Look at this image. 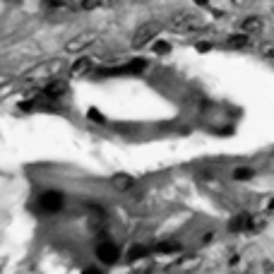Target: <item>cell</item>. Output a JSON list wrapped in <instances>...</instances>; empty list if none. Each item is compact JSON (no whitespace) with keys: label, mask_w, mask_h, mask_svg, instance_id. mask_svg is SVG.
I'll return each instance as SVG.
<instances>
[{"label":"cell","mask_w":274,"mask_h":274,"mask_svg":"<svg viewBox=\"0 0 274 274\" xmlns=\"http://www.w3.org/2000/svg\"><path fill=\"white\" fill-rule=\"evenodd\" d=\"M204 27H207L204 17H200V15L192 12V10H178V12H174L171 19H168V29H171V31H178V34L202 31Z\"/></svg>","instance_id":"1"},{"label":"cell","mask_w":274,"mask_h":274,"mask_svg":"<svg viewBox=\"0 0 274 274\" xmlns=\"http://www.w3.org/2000/svg\"><path fill=\"white\" fill-rule=\"evenodd\" d=\"M161 31V24L159 22H145V24H140L135 29V34H132V48H145L149 41H154L156 34Z\"/></svg>","instance_id":"2"},{"label":"cell","mask_w":274,"mask_h":274,"mask_svg":"<svg viewBox=\"0 0 274 274\" xmlns=\"http://www.w3.org/2000/svg\"><path fill=\"white\" fill-rule=\"evenodd\" d=\"M94 44H96V34H94V31H82V34L73 37L65 44V51H67V53H82V51H87V48Z\"/></svg>","instance_id":"3"},{"label":"cell","mask_w":274,"mask_h":274,"mask_svg":"<svg viewBox=\"0 0 274 274\" xmlns=\"http://www.w3.org/2000/svg\"><path fill=\"white\" fill-rule=\"evenodd\" d=\"M63 202H65L63 192L48 190V192H44V195L39 197V207H41L44 212H48V214H55V212L63 210Z\"/></svg>","instance_id":"4"},{"label":"cell","mask_w":274,"mask_h":274,"mask_svg":"<svg viewBox=\"0 0 274 274\" xmlns=\"http://www.w3.org/2000/svg\"><path fill=\"white\" fill-rule=\"evenodd\" d=\"M96 257H99V262H104V265H113V262H118L120 248L116 243H111V241H104V243L96 246Z\"/></svg>","instance_id":"5"},{"label":"cell","mask_w":274,"mask_h":274,"mask_svg":"<svg viewBox=\"0 0 274 274\" xmlns=\"http://www.w3.org/2000/svg\"><path fill=\"white\" fill-rule=\"evenodd\" d=\"M111 188L116 192H130L135 188V178L130 174H116L111 176Z\"/></svg>","instance_id":"6"},{"label":"cell","mask_w":274,"mask_h":274,"mask_svg":"<svg viewBox=\"0 0 274 274\" xmlns=\"http://www.w3.org/2000/svg\"><path fill=\"white\" fill-rule=\"evenodd\" d=\"M65 91H67V82L55 77L44 87V96L46 99H60V96H65Z\"/></svg>","instance_id":"7"},{"label":"cell","mask_w":274,"mask_h":274,"mask_svg":"<svg viewBox=\"0 0 274 274\" xmlns=\"http://www.w3.org/2000/svg\"><path fill=\"white\" fill-rule=\"evenodd\" d=\"M262 27H265V22H262V17H257V15H250V17H246L243 22H241V31L248 34V37H255V34H260Z\"/></svg>","instance_id":"8"},{"label":"cell","mask_w":274,"mask_h":274,"mask_svg":"<svg viewBox=\"0 0 274 274\" xmlns=\"http://www.w3.org/2000/svg\"><path fill=\"white\" fill-rule=\"evenodd\" d=\"M91 73V58H87V55H82V58H77L73 63V67H70V75L73 77H84V75Z\"/></svg>","instance_id":"9"},{"label":"cell","mask_w":274,"mask_h":274,"mask_svg":"<svg viewBox=\"0 0 274 274\" xmlns=\"http://www.w3.org/2000/svg\"><path fill=\"white\" fill-rule=\"evenodd\" d=\"M248 226H250V214H236L233 219L228 221V231H233V233L248 231Z\"/></svg>","instance_id":"10"},{"label":"cell","mask_w":274,"mask_h":274,"mask_svg":"<svg viewBox=\"0 0 274 274\" xmlns=\"http://www.w3.org/2000/svg\"><path fill=\"white\" fill-rule=\"evenodd\" d=\"M226 46L228 48H248V46H250V37L243 34V31H241V34H231V37L226 39Z\"/></svg>","instance_id":"11"},{"label":"cell","mask_w":274,"mask_h":274,"mask_svg":"<svg viewBox=\"0 0 274 274\" xmlns=\"http://www.w3.org/2000/svg\"><path fill=\"white\" fill-rule=\"evenodd\" d=\"M152 253V248H147V246H132L128 250V255H125V260L128 262H137V260H142V257H147Z\"/></svg>","instance_id":"12"},{"label":"cell","mask_w":274,"mask_h":274,"mask_svg":"<svg viewBox=\"0 0 274 274\" xmlns=\"http://www.w3.org/2000/svg\"><path fill=\"white\" fill-rule=\"evenodd\" d=\"M267 226V214H250V226L248 231H262Z\"/></svg>","instance_id":"13"},{"label":"cell","mask_w":274,"mask_h":274,"mask_svg":"<svg viewBox=\"0 0 274 274\" xmlns=\"http://www.w3.org/2000/svg\"><path fill=\"white\" fill-rule=\"evenodd\" d=\"M125 67V73H130V75H135V73H142L147 67V60L145 58H135V60H130L128 65H123Z\"/></svg>","instance_id":"14"},{"label":"cell","mask_w":274,"mask_h":274,"mask_svg":"<svg viewBox=\"0 0 274 274\" xmlns=\"http://www.w3.org/2000/svg\"><path fill=\"white\" fill-rule=\"evenodd\" d=\"M253 176H255V171L250 166H238L236 171H233V181H250Z\"/></svg>","instance_id":"15"},{"label":"cell","mask_w":274,"mask_h":274,"mask_svg":"<svg viewBox=\"0 0 274 274\" xmlns=\"http://www.w3.org/2000/svg\"><path fill=\"white\" fill-rule=\"evenodd\" d=\"M181 243H159L154 250L156 253H181Z\"/></svg>","instance_id":"16"},{"label":"cell","mask_w":274,"mask_h":274,"mask_svg":"<svg viewBox=\"0 0 274 274\" xmlns=\"http://www.w3.org/2000/svg\"><path fill=\"white\" fill-rule=\"evenodd\" d=\"M152 51H154L156 55H166V53H171V44H168V41H154V44H152Z\"/></svg>","instance_id":"17"},{"label":"cell","mask_w":274,"mask_h":274,"mask_svg":"<svg viewBox=\"0 0 274 274\" xmlns=\"http://www.w3.org/2000/svg\"><path fill=\"white\" fill-rule=\"evenodd\" d=\"M260 55H265V58L274 60V41H265V44L260 46Z\"/></svg>","instance_id":"18"},{"label":"cell","mask_w":274,"mask_h":274,"mask_svg":"<svg viewBox=\"0 0 274 274\" xmlns=\"http://www.w3.org/2000/svg\"><path fill=\"white\" fill-rule=\"evenodd\" d=\"M87 118L94 120V123H99V125H104V123H106V118L101 116V111H96V109H89V111H87Z\"/></svg>","instance_id":"19"},{"label":"cell","mask_w":274,"mask_h":274,"mask_svg":"<svg viewBox=\"0 0 274 274\" xmlns=\"http://www.w3.org/2000/svg\"><path fill=\"white\" fill-rule=\"evenodd\" d=\"M94 8H99V0H82L80 3V10H94Z\"/></svg>","instance_id":"20"},{"label":"cell","mask_w":274,"mask_h":274,"mask_svg":"<svg viewBox=\"0 0 274 274\" xmlns=\"http://www.w3.org/2000/svg\"><path fill=\"white\" fill-rule=\"evenodd\" d=\"M195 48H197L200 53H207V51H212V44H210V41H200V44L195 46Z\"/></svg>","instance_id":"21"},{"label":"cell","mask_w":274,"mask_h":274,"mask_svg":"<svg viewBox=\"0 0 274 274\" xmlns=\"http://www.w3.org/2000/svg\"><path fill=\"white\" fill-rule=\"evenodd\" d=\"M118 0H99V8H111V5H116Z\"/></svg>","instance_id":"22"},{"label":"cell","mask_w":274,"mask_h":274,"mask_svg":"<svg viewBox=\"0 0 274 274\" xmlns=\"http://www.w3.org/2000/svg\"><path fill=\"white\" fill-rule=\"evenodd\" d=\"M82 274H99V269H91V267H87Z\"/></svg>","instance_id":"23"},{"label":"cell","mask_w":274,"mask_h":274,"mask_svg":"<svg viewBox=\"0 0 274 274\" xmlns=\"http://www.w3.org/2000/svg\"><path fill=\"white\" fill-rule=\"evenodd\" d=\"M195 3H197V5H207L210 0H195Z\"/></svg>","instance_id":"24"},{"label":"cell","mask_w":274,"mask_h":274,"mask_svg":"<svg viewBox=\"0 0 274 274\" xmlns=\"http://www.w3.org/2000/svg\"><path fill=\"white\" fill-rule=\"evenodd\" d=\"M233 3H236V5H246L248 0H233Z\"/></svg>","instance_id":"25"}]
</instances>
